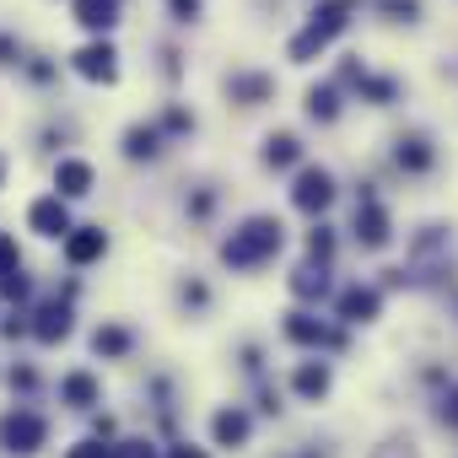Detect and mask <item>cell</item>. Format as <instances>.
Instances as JSON below:
<instances>
[{"label":"cell","instance_id":"6da1fadb","mask_svg":"<svg viewBox=\"0 0 458 458\" xmlns=\"http://www.w3.org/2000/svg\"><path fill=\"white\" fill-rule=\"evenodd\" d=\"M281 249V221H270V216H254L243 233H233L226 238V249H221V259L226 265H259L265 254H276Z\"/></svg>","mask_w":458,"mask_h":458},{"label":"cell","instance_id":"7a4b0ae2","mask_svg":"<svg viewBox=\"0 0 458 458\" xmlns=\"http://www.w3.org/2000/svg\"><path fill=\"white\" fill-rule=\"evenodd\" d=\"M351 6H356V0H329L324 12H313V28H308V33L292 44V55H297V60H308L313 49H324V44H329V38L345 28V12H351Z\"/></svg>","mask_w":458,"mask_h":458},{"label":"cell","instance_id":"3957f363","mask_svg":"<svg viewBox=\"0 0 458 458\" xmlns=\"http://www.w3.org/2000/svg\"><path fill=\"white\" fill-rule=\"evenodd\" d=\"M0 442H6V453H38L44 447V420L17 410V415L0 420Z\"/></svg>","mask_w":458,"mask_h":458},{"label":"cell","instance_id":"277c9868","mask_svg":"<svg viewBox=\"0 0 458 458\" xmlns=\"http://www.w3.org/2000/svg\"><path fill=\"white\" fill-rule=\"evenodd\" d=\"M292 199H297L302 210H324V205L335 199V183H329V173H318V167H308V173L297 178V189H292Z\"/></svg>","mask_w":458,"mask_h":458},{"label":"cell","instance_id":"5b68a950","mask_svg":"<svg viewBox=\"0 0 458 458\" xmlns=\"http://www.w3.org/2000/svg\"><path fill=\"white\" fill-rule=\"evenodd\" d=\"M76 71H81L87 81H114V49H108V44H87V49L76 55Z\"/></svg>","mask_w":458,"mask_h":458},{"label":"cell","instance_id":"8992f818","mask_svg":"<svg viewBox=\"0 0 458 458\" xmlns=\"http://www.w3.org/2000/svg\"><path fill=\"white\" fill-rule=\"evenodd\" d=\"M28 221H33V233H44V238H60V233H71V221H65V205H60V199H38Z\"/></svg>","mask_w":458,"mask_h":458},{"label":"cell","instance_id":"52a82bcc","mask_svg":"<svg viewBox=\"0 0 458 458\" xmlns=\"http://www.w3.org/2000/svg\"><path fill=\"white\" fill-rule=\"evenodd\" d=\"M340 318H345V324H367V318H377V292L351 286V292L340 297Z\"/></svg>","mask_w":458,"mask_h":458},{"label":"cell","instance_id":"ba28073f","mask_svg":"<svg viewBox=\"0 0 458 458\" xmlns=\"http://www.w3.org/2000/svg\"><path fill=\"white\" fill-rule=\"evenodd\" d=\"M114 12H119V0H76V22L81 28H114L119 22Z\"/></svg>","mask_w":458,"mask_h":458},{"label":"cell","instance_id":"9c48e42d","mask_svg":"<svg viewBox=\"0 0 458 458\" xmlns=\"http://www.w3.org/2000/svg\"><path fill=\"white\" fill-rule=\"evenodd\" d=\"M356 226H361V243H367V249H383V243H388V216H383L377 205L356 210Z\"/></svg>","mask_w":458,"mask_h":458},{"label":"cell","instance_id":"30bf717a","mask_svg":"<svg viewBox=\"0 0 458 458\" xmlns=\"http://www.w3.org/2000/svg\"><path fill=\"white\" fill-rule=\"evenodd\" d=\"M297 394H302V399H324V394H329V367H324V361L297 367Z\"/></svg>","mask_w":458,"mask_h":458},{"label":"cell","instance_id":"8fae6325","mask_svg":"<svg viewBox=\"0 0 458 458\" xmlns=\"http://www.w3.org/2000/svg\"><path fill=\"white\" fill-rule=\"evenodd\" d=\"M286 335H292L297 345H329V329H324V324H313L308 313H292V318H286Z\"/></svg>","mask_w":458,"mask_h":458},{"label":"cell","instance_id":"7c38bea8","mask_svg":"<svg viewBox=\"0 0 458 458\" xmlns=\"http://www.w3.org/2000/svg\"><path fill=\"white\" fill-rule=\"evenodd\" d=\"M65 254L76 259V265H87V259H98L103 254V233H98V226H81V233L65 243Z\"/></svg>","mask_w":458,"mask_h":458},{"label":"cell","instance_id":"4fadbf2b","mask_svg":"<svg viewBox=\"0 0 458 458\" xmlns=\"http://www.w3.org/2000/svg\"><path fill=\"white\" fill-rule=\"evenodd\" d=\"M55 183H60L65 194H87V189H92V167H87V162H60Z\"/></svg>","mask_w":458,"mask_h":458},{"label":"cell","instance_id":"5bb4252c","mask_svg":"<svg viewBox=\"0 0 458 458\" xmlns=\"http://www.w3.org/2000/svg\"><path fill=\"white\" fill-rule=\"evenodd\" d=\"M249 437V415L243 410H221L216 415V442H243Z\"/></svg>","mask_w":458,"mask_h":458},{"label":"cell","instance_id":"9a60e30c","mask_svg":"<svg viewBox=\"0 0 458 458\" xmlns=\"http://www.w3.org/2000/svg\"><path fill=\"white\" fill-rule=\"evenodd\" d=\"M65 399H71V404H81V410H87V404H92V399H98V383H92V377H87V372H76V377H65Z\"/></svg>","mask_w":458,"mask_h":458},{"label":"cell","instance_id":"2e32d148","mask_svg":"<svg viewBox=\"0 0 458 458\" xmlns=\"http://www.w3.org/2000/svg\"><path fill=\"white\" fill-rule=\"evenodd\" d=\"M71 329V318H65V308H44V324H38V340H60Z\"/></svg>","mask_w":458,"mask_h":458},{"label":"cell","instance_id":"e0dca14e","mask_svg":"<svg viewBox=\"0 0 458 458\" xmlns=\"http://www.w3.org/2000/svg\"><path fill=\"white\" fill-rule=\"evenodd\" d=\"M372 458H420V447H415L410 437H394V442H383Z\"/></svg>","mask_w":458,"mask_h":458},{"label":"cell","instance_id":"ac0fdd59","mask_svg":"<svg viewBox=\"0 0 458 458\" xmlns=\"http://www.w3.org/2000/svg\"><path fill=\"white\" fill-rule=\"evenodd\" d=\"M265 157H270V162H281V167H286V162H292V157H297V140H292V135H276V140H270V151H265Z\"/></svg>","mask_w":458,"mask_h":458},{"label":"cell","instance_id":"d6986e66","mask_svg":"<svg viewBox=\"0 0 458 458\" xmlns=\"http://www.w3.org/2000/svg\"><path fill=\"white\" fill-rule=\"evenodd\" d=\"M297 297H313V292H324V270H297Z\"/></svg>","mask_w":458,"mask_h":458},{"label":"cell","instance_id":"ffe728a7","mask_svg":"<svg viewBox=\"0 0 458 458\" xmlns=\"http://www.w3.org/2000/svg\"><path fill=\"white\" fill-rule=\"evenodd\" d=\"M0 276H17V238L0 233Z\"/></svg>","mask_w":458,"mask_h":458},{"label":"cell","instance_id":"44dd1931","mask_svg":"<svg viewBox=\"0 0 458 458\" xmlns=\"http://www.w3.org/2000/svg\"><path fill=\"white\" fill-rule=\"evenodd\" d=\"M130 340H124V329H98V351H108V356H119Z\"/></svg>","mask_w":458,"mask_h":458},{"label":"cell","instance_id":"7402d4cb","mask_svg":"<svg viewBox=\"0 0 458 458\" xmlns=\"http://www.w3.org/2000/svg\"><path fill=\"white\" fill-rule=\"evenodd\" d=\"M308 108H313L318 119H329V114H335V92H313V98H308Z\"/></svg>","mask_w":458,"mask_h":458},{"label":"cell","instance_id":"603a6c76","mask_svg":"<svg viewBox=\"0 0 458 458\" xmlns=\"http://www.w3.org/2000/svg\"><path fill=\"white\" fill-rule=\"evenodd\" d=\"M71 458H114V453H108V447H98V442H76V447H71Z\"/></svg>","mask_w":458,"mask_h":458},{"label":"cell","instance_id":"cb8c5ba5","mask_svg":"<svg viewBox=\"0 0 458 458\" xmlns=\"http://www.w3.org/2000/svg\"><path fill=\"white\" fill-rule=\"evenodd\" d=\"M442 420H447V426H458V388H447V394H442Z\"/></svg>","mask_w":458,"mask_h":458},{"label":"cell","instance_id":"d4e9b609","mask_svg":"<svg viewBox=\"0 0 458 458\" xmlns=\"http://www.w3.org/2000/svg\"><path fill=\"white\" fill-rule=\"evenodd\" d=\"M114 458H151V447L146 442H124V447H114Z\"/></svg>","mask_w":458,"mask_h":458},{"label":"cell","instance_id":"484cf974","mask_svg":"<svg viewBox=\"0 0 458 458\" xmlns=\"http://www.w3.org/2000/svg\"><path fill=\"white\" fill-rule=\"evenodd\" d=\"M140 151H151V135H146V130L130 135V157H140Z\"/></svg>","mask_w":458,"mask_h":458},{"label":"cell","instance_id":"4316f807","mask_svg":"<svg viewBox=\"0 0 458 458\" xmlns=\"http://www.w3.org/2000/svg\"><path fill=\"white\" fill-rule=\"evenodd\" d=\"M308 249H313V254L324 259V254H329V233H313V238H308Z\"/></svg>","mask_w":458,"mask_h":458},{"label":"cell","instance_id":"83f0119b","mask_svg":"<svg viewBox=\"0 0 458 458\" xmlns=\"http://www.w3.org/2000/svg\"><path fill=\"white\" fill-rule=\"evenodd\" d=\"M173 12H178V17H183V22H189V17H194V12H199V0H173Z\"/></svg>","mask_w":458,"mask_h":458},{"label":"cell","instance_id":"f1b7e54d","mask_svg":"<svg viewBox=\"0 0 458 458\" xmlns=\"http://www.w3.org/2000/svg\"><path fill=\"white\" fill-rule=\"evenodd\" d=\"M173 458H205V453H199V447H178Z\"/></svg>","mask_w":458,"mask_h":458},{"label":"cell","instance_id":"f546056e","mask_svg":"<svg viewBox=\"0 0 458 458\" xmlns=\"http://www.w3.org/2000/svg\"><path fill=\"white\" fill-rule=\"evenodd\" d=\"M0 173H6V167H0Z\"/></svg>","mask_w":458,"mask_h":458}]
</instances>
